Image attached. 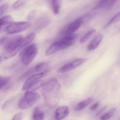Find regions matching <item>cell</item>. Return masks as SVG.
Instances as JSON below:
<instances>
[{
    "instance_id": "28",
    "label": "cell",
    "mask_w": 120,
    "mask_h": 120,
    "mask_svg": "<svg viewBox=\"0 0 120 120\" xmlns=\"http://www.w3.org/2000/svg\"><path fill=\"white\" fill-rule=\"evenodd\" d=\"M36 14V12L34 10L31 11L29 13L28 16H27V19L28 20H29V21L33 20L35 17Z\"/></svg>"
},
{
    "instance_id": "8",
    "label": "cell",
    "mask_w": 120,
    "mask_h": 120,
    "mask_svg": "<svg viewBox=\"0 0 120 120\" xmlns=\"http://www.w3.org/2000/svg\"><path fill=\"white\" fill-rule=\"evenodd\" d=\"M49 72L48 70H46L41 73H38L32 75L27 79L22 87L23 91H26L34 83L41 78L46 75Z\"/></svg>"
},
{
    "instance_id": "12",
    "label": "cell",
    "mask_w": 120,
    "mask_h": 120,
    "mask_svg": "<svg viewBox=\"0 0 120 120\" xmlns=\"http://www.w3.org/2000/svg\"><path fill=\"white\" fill-rule=\"evenodd\" d=\"M103 38V35L99 34L96 36L88 45L87 49L89 51H92L97 48L100 44Z\"/></svg>"
},
{
    "instance_id": "16",
    "label": "cell",
    "mask_w": 120,
    "mask_h": 120,
    "mask_svg": "<svg viewBox=\"0 0 120 120\" xmlns=\"http://www.w3.org/2000/svg\"><path fill=\"white\" fill-rule=\"evenodd\" d=\"M11 79L10 76H2L0 77V90H2L7 87Z\"/></svg>"
},
{
    "instance_id": "18",
    "label": "cell",
    "mask_w": 120,
    "mask_h": 120,
    "mask_svg": "<svg viewBox=\"0 0 120 120\" xmlns=\"http://www.w3.org/2000/svg\"><path fill=\"white\" fill-rule=\"evenodd\" d=\"M36 73L34 67L31 68L30 69L26 71L24 73L20 78H19V80L22 81L25 80L26 79H27L31 76L33 75L34 74Z\"/></svg>"
},
{
    "instance_id": "9",
    "label": "cell",
    "mask_w": 120,
    "mask_h": 120,
    "mask_svg": "<svg viewBox=\"0 0 120 120\" xmlns=\"http://www.w3.org/2000/svg\"><path fill=\"white\" fill-rule=\"evenodd\" d=\"M87 59H78L69 62L60 67L58 69V72L60 73H64L69 71L83 64L87 61Z\"/></svg>"
},
{
    "instance_id": "31",
    "label": "cell",
    "mask_w": 120,
    "mask_h": 120,
    "mask_svg": "<svg viewBox=\"0 0 120 120\" xmlns=\"http://www.w3.org/2000/svg\"><path fill=\"white\" fill-rule=\"evenodd\" d=\"M8 38L7 36H3L0 39V45H3L8 39Z\"/></svg>"
},
{
    "instance_id": "32",
    "label": "cell",
    "mask_w": 120,
    "mask_h": 120,
    "mask_svg": "<svg viewBox=\"0 0 120 120\" xmlns=\"http://www.w3.org/2000/svg\"><path fill=\"white\" fill-rule=\"evenodd\" d=\"M99 104L100 102H96L95 104H93V105H92V106L90 107V109L92 110H95V109H96L99 106Z\"/></svg>"
},
{
    "instance_id": "4",
    "label": "cell",
    "mask_w": 120,
    "mask_h": 120,
    "mask_svg": "<svg viewBox=\"0 0 120 120\" xmlns=\"http://www.w3.org/2000/svg\"><path fill=\"white\" fill-rule=\"evenodd\" d=\"M40 97V95L38 93L26 91L24 96L19 103V107L22 109L30 108L37 102Z\"/></svg>"
},
{
    "instance_id": "15",
    "label": "cell",
    "mask_w": 120,
    "mask_h": 120,
    "mask_svg": "<svg viewBox=\"0 0 120 120\" xmlns=\"http://www.w3.org/2000/svg\"><path fill=\"white\" fill-rule=\"evenodd\" d=\"M35 33H31L28 34L25 38H23L22 40V44L23 47H24L29 45L35 38Z\"/></svg>"
},
{
    "instance_id": "26",
    "label": "cell",
    "mask_w": 120,
    "mask_h": 120,
    "mask_svg": "<svg viewBox=\"0 0 120 120\" xmlns=\"http://www.w3.org/2000/svg\"><path fill=\"white\" fill-rule=\"evenodd\" d=\"M93 16V14L92 13H88L80 17L82 20L83 23L90 21L92 19Z\"/></svg>"
},
{
    "instance_id": "21",
    "label": "cell",
    "mask_w": 120,
    "mask_h": 120,
    "mask_svg": "<svg viewBox=\"0 0 120 120\" xmlns=\"http://www.w3.org/2000/svg\"><path fill=\"white\" fill-rule=\"evenodd\" d=\"M120 21V11L116 14L111 19H110L107 24L105 26V28H107L113 24L115 23Z\"/></svg>"
},
{
    "instance_id": "1",
    "label": "cell",
    "mask_w": 120,
    "mask_h": 120,
    "mask_svg": "<svg viewBox=\"0 0 120 120\" xmlns=\"http://www.w3.org/2000/svg\"><path fill=\"white\" fill-rule=\"evenodd\" d=\"M60 90L61 85L56 79H51L44 83L42 87V93L48 106L53 108L57 106Z\"/></svg>"
},
{
    "instance_id": "3",
    "label": "cell",
    "mask_w": 120,
    "mask_h": 120,
    "mask_svg": "<svg viewBox=\"0 0 120 120\" xmlns=\"http://www.w3.org/2000/svg\"><path fill=\"white\" fill-rule=\"evenodd\" d=\"M78 37V35L74 33L64 36L59 40L53 43L51 45V48L55 52L66 49L73 45Z\"/></svg>"
},
{
    "instance_id": "7",
    "label": "cell",
    "mask_w": 120,
    "mask_h": 120,
    "mask_svg": "<svg viewBox=\"0 0 120 120\" xmlns=\"http://www.w3.org/2000/svg\"><path fill=\"white\" fill-rule=\"evenodd\" d=\"M83 23L80 17L77 19L65 26L62 30L61 34L62 36L73 34L80 27Z\"/></svg>"
},
{
    "instance_id": "33",
    "label": "cell",
    "mask_w": 120,
    "mask_h": 120,
    "mask_svg": "<svg viewBox=\"0 0 120 120\" xmlns=\"http://www.w3.org/2000/svg\"><path fill=\"white\" fill-rule=\"evenodd\" d=\"M106 0H100L99 2V3H98V6H97L96 7H101V6L102 5V4H103Z\"/></svg>"
},
{
    "instance_id": "27",
    "label": "cell",
    "mask_w": 120,
    "mask_h": 120,
    "mask_svg": "<svg viewBox=\"0 0 120 120\" xmlns=\"http://www.w3.org/2000/svg\"><path fill=\"white\" fill-rule=\"evenodd\" d=\"M8 5L7 4H4L1 5L0 8V16H2L8 10Z\"/></svg>"
},
{
    "instance_id": "24",
    "label": "cell",
    "mask_w": 120,
    "mask_h": 120,
    "mask_svg": "<svg viewBox=\"0 0 120 120\" xmlns=\"http://www.w3.org/2000/svg\"><path fill=\"white\" fill-rule=\"evenodd\" d=\"M48 64V62H42L38 63L36 64L34 67L36 73L40 72L42 71L47 66Z\"/></svg>"
},
{
    "instance_id": "20",
    "label": "cell",
    "mask_w": 120,
    "mask_h": 120,
    "mask_svg": "<svg viewBox=\"0 0 120 120\" xmlns=\"http://www.w3.org/2000/svg\"><path fill=\"white\" fill-rule=\"evenodd\" d=\"M96 32L95 29H93L88 31L80 39V43H83L87 41Z\"/></svg>"
},
{
    "instance_id": "6",
    "label": "cell",
    "mask_w": 120,
    "mask_h": 120,
    "mask_svg": "<svg viewBox=\"0 0 120 120\" xmlns=\"http://www.w3.org/2000/svg\"><path fill=\"white\" fill-rule=\"evenodd\" d=\"M30 23L27 22L13 23L8 27L6 31L9 34H15L26 30L30 27Z\"/></svg>"
},
{
    "instance_id": "22",
    "label": "cell",
    "mask_w": 120,
    "mask_h": 120,
    "mask_svg": "<svg viewBox=\"0 0 120 120\" xmlns=\"http://www.w3.org/2000/svg\"><path fill=\"white\" fill-rule=\"evenodd\" d=\"M116 108H113L106 113L104 114L100 117V119L101 120H107L109 119L114 114L116 111Z\"/></svg>"
},
{
    "instance_id": "13",
    "label": "cell",
    "mask_w": 120,
    "mask_h": 120,
    "mask_svg": "<svg viewBox=\"0 0 120 120\" xmlns=\"http://www.w3.org/2000/svg\"><path fill=\"white\" fill-rule=\"evenodd\" d=\"M94 99L92 97L88 98L85 100L79 102L76 106L75 109L76 111H80L87 106L90 102H92Z\"/></svg>"
},
{
    "instance_id": "11",
    "label": "cell",
    "mask_w": 120,
    "mask_h": 120,
    "mask_svg": "<svg viewBox=\"0 0 120 120\" xmlns=\"http://www.w3.org/2000/svg\"><path fill=\"white\" fill-rule=\"evenodd\" d=\"M13 18L10 15H7L1 18L0 21V32L6 30L8 27L13 23Z\"/></svg>"
},
{
    "instance_id": "25",
    "label": "cell",
    "mask_w": 120,
    "mask_h": 120,
    "mask_svg": "<svg viewBox=\"0 0 120 120\" xmlns=\"http://www.w3.org/2000/svg\"><path fill=\"white\" fill-rule=\"evenodd\" d=\"M118 0H106L101 6V7L104 8H108L113 5Z\"/></svg>"
},
{
    "instance_id": "19",
    "label": "cell",
    "mask_w": 120,
    "mask_h": 120,
    "mask_svg": "<svg viewBox=\"0 0 120 120\" xmlns=\"http://www.w3.org/2000/svg\"><path fill=\"white\" fill-rule=\"evenodd\" d=\"M52 7L53 13L55 15L58 14L60 8V0H52Z\"/></svg>"
},
{
    "instance_id": "17",
    "label": "cell",
    "mask_w": 120,
    "mask_h": 120,
    "mask_svg": "<svg viewBox=\"0 0 120 120\" xmlns=\"http://www.w3.org/2000/svg\"><path fill=\"white\" fill-rule=\"evenodd\" d=\"M44 82L42 80H39L34 83L26 91L30 92H35L36 90L42 87L44 85Z\"/></svg>"
},
{
    "instance_id": "23",
    "label": "cell",
    "mask_w": 120,
    "mask_h": 120,
    "mask_svg": "<svg viewBox=\"0 0 120 120\" xmlns=\"http://www.w3.org/2000/svg\"><path fill=\"white\" fill-rule=\"evenodd\" d=\"M26 2V0H18L13 4L12 8L14 10H16L20 9L23 6Z\"/></svg>"
},
{
    "instance_id": "29",
    "label": "cell",
    "mask_w": 120,
    "mask_h": 120,
    "mask_svg": "<svg viewBox=\"0 0 120 120\" xmlns=\"http://www.w3.org/2000/svg\"><path fill=\"white\" fill-rule=\"evenodd\" d=\"M23 118V113L22 112H19L16 114L12 118L13 120H21Z\"/></svg>"
},
{
    "instance_id": "30",
    "label": "cell",
    "mask_w": 120,
    "mask_h": 120,
    "mask_svg": "<svg viewBox=\"0 0 120 120\" xmlns=\"http://www.w3.org/2000/svg\"><path fill=\"white\" fill-rule=\"evenodd\" d=\"M107 107V106H105L104 107L102 108L101 109H100V110L98 111V112L96 114V116H100V115H101V114H102L104 112V111L106 110Z\"/></svg>"
},
{
    "instance_id": "5",
    "label": "cell",
    "mask_w": 120,
    "mask_h": 120,
    "mask_svg": "<svg viewBox=\"0 0 120 120\" xmlns=\"http://www.w3.org/2000/svg\"><path fill=\"white\" fill-rule=\"evenodd\" d=\"M38 52V47L35 44L27 45L20 53L22 64L25 65H28L34 59Z\"/></svg>"
},
{
    "instance_id": "10",
    "label": "cell",
    "mask_w": 120,
    "mask_h": 120,
    "mask_svg": "<svg viewBox=\"0 0 120 120\" xmlns=\"http://www.w3.org/2000/svg\"><path fill=\"white\" fill-rule=\"evenodd\" d=\"M69 113V109L67 106H61L55 110V119L61 120L66 117Z\"/></svg>"
},
{
    "instance_id": "14",
    "label": "cell",
    "mask_w": 120,
    "mask_h": 120,
    "mask_svg": "<svg viewBox=\"0 0 120 120\" xmlns=\"http://www.w3.org/2000/svg\"><path fill=\"white\" fill-rule=\"evenodd\" d=\"M32 118L34 120H43L45 118V114L38 107H36L34 109Z\"/></svg>"
},
{
    "instance_id": "2",
    "label": "cell",
    "mask_w": 120,
    "mask_h": 120,
    "mask_svg": "<svg viewBox=\"0 0 120 120\" xmlns=\"http://www.w3.org/2000/svg\"><path fill=\"white\" fill-rule=\"evenodd\" d=\"M23 38L21 36L8 38L3 45V55L4 59H9L13 57L23 48L22 45Z\"/></svg>"
}]
</instances>
